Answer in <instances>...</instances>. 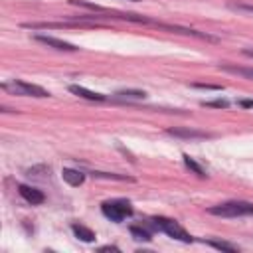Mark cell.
I'll return each mask as SVG.
<instances>
[{
    "instance_id": "6da1fadb",
    "label": "cell",
    "mask_w": 253,
    "mask_h": 253,
    "mask_svg": "<svg viewBox=\"0 0 253 253\" xmlns=\"http://www.w3.org/2000/svg\"><path fill=\"white\" fill-rule=\"evenodd\" d=\"M150 225H152L154 229L166 233L168 237L176 239V241H182V243H192V241H194V237H192L178 221H174V219H170V217H152V219H150Z\"/></svg>"
},
{
    "instance_id": "7a4b0ae2",
    "label": "cell",
    "mask_w": 253,
    "mask_h": 253,
    "mask_svg": "<svg viewBox=\"0 0 253 253\" xmlns=\"http://www.w3.org/2000/svg\"><path fill=\"white\" fill-rule=\"evenodd\" d=\"M208 213L219 215V217H243V215H253V204H251V202H243V200H233V202H225V204H219V206L210 208Z\"/></svg>"
},
{
    "instance_id": "3957f363",
    "label": "cell",
    "mask_w": 253,
    "mask_h": 253,
    "mask_svg": "<svg viewBox=\"0 0 253 253\" xmlns=\"http://www.w3.org/2000/svg\"><path fill=\"white\" fill-rule=\"evenodd\" d=\"M101 211L107 219L115 221V223H121L123 219L130 217L132 215V206L128 200H109V202H103L101 204Z\"/></svg>"
},
{
    "instance_id": "277c9868",
    "label": "cell",
    "mask_w": 253,
    "mask_h": 253,
    "mask_svg": "<svg viewBox=\"0 0 253 253\" xmlns=\"http://www.w3.org/2000/svg\"><path fill=\"white\" fill-rule=\"evenodd\" d=\"M2 89H4V91H10V93H14V95L38 97V99H45V97L51 95V93L45 91L43 87L34 85V83H28V81H22V79H14L12 83H2Z\"/></svg>"
},
{
    "instance_id": "5b68a950",
    "label": "cell",
    "mask_w": 253,
    "mask_h": 253,
    "mask_svg": "<svg viewBox=\"0 0 253 253\" xmlns=\"http://www.w3.org/2000/svg\"><path fill=\"white\" fill-rule=\"evenodd\" d=\"M32 40H36V42H40V43H43V45H49V47H53V49H59V51H77V49H79V47H75L73 43L63 42V40L53 38V36L34 34V36H32Z\"/></svg>"
},
{
    "instance_id": "8992f818",
    "label": "cell",
    "mask_w": 253,
    "mask_h": 253,
    "mask_svg": "<svg viewBox=\"0 0 253 253\" xmlns=\"http://www.w3.org/2000/svg\"><path fill=\"white\" fill-rule=\"evenodd\" d=\"M18 192H20V196H22L28 204H32V206H40V204H43V202H45V194H43L42 190L34 188V186L20 184V186H18Z\"/></svg>"
},
{
    "instance_id": "52a82bcc",
    "label": "cell",
    "mask_w": 253,
    "mask_h": 253,
    "mask_svg": "<svg viewBox=\"0 0 253 253\" xmlns=\"http://www.w3.org/2000/svg\"><path fill=\"white\" fill-rule=\"evenodd\" d=\"M69 93L81 97V99H87V101H107V97L103 93H97V91H91L83 85H69Z\"/></svg>"
},
{
    "instance_id": "ba28073f",
    "label": "cell",
    "mask_w": 253,
    "mask_h": 253,
    "mask_svg": "<svg viewBox=\"0 0 253 253\" xmlns=\"http://www.w3.org/2000/svg\"><path fill=\"white\" fill-rule=\"evenodd\" d=\"M166 132L170 136H176V138H210L211 136L210 132L196 130V128H168Z\"/></svg>"
},
{
    "instance_id": "9c48e42d",
    "label": "cell",
    "mask_w": 253,
    "mask_h": 253,
    "mask_svg": "<svg viewBox=\"0 0 253 253\" xmlns=\"http://www.w3.org/2000/svg\"><path fill=\"white\" fill-rule=\"evenodd\" d=\"M61 178L69 184V186H81L85 182V174L81 170H75V168H63L61 170Z\"/></svg>"
},
{
    "instance_id": "30bf717a",
    "label": "cell",
    "mask_w": 253,
    "mask_h": 253,
    "mask_svg": "<svg viewBox=\"0 0 253 253\" xmlns=\"http://www.w3.org/2000/svg\"><path fill=\"white\" fill-rule=\"evenodd\" d=\"M71 231L75 233L77 239H81V241H85V243L95 241V231L89 229V227H85V225H81V223H71Z\"/></svg>"
},
{
    "instance_id": "8fae6325",
    "label": "cell",
    "mask_w": 253,
    "mask_h": 253,
    "mask_svg": "<svg viewBox=\"0 0 253 253\" xmlns=\"http://www.w3.org/2000/svg\"><path fill=\"white\" fill-rule=\"evenodd\" d=\"M221 71L225 73H233V75H239V77H247V79H253V67H239V65H219Z\"/></svg>"
},
{
    "instance_id": "7c38bea8",
    "label": "cell",
    "mask_w": 253,
    "mask_h": 253,
    "mask_svg": "<svg viewBox=\"0 0 253 253\" xmlns=\"http://www.w3.org/2000/svg\"><path fill=\"white\" fill-rule=\"evenodd\" d=\"M182 160H184L186 168H188V170H192L196 176H200V178H208L206 170H204V168H202V166H200V164H198V162H196V160H194L190 154H182Z\"/></svg>"
},
{
    "instance_id": "4fadbf2b",
    "label": "cell",
    "mask_w": 253,
    "mask_h": 253,
    "mask_svg": "<svg viewBox=\"0 0 253 253\" xmlns=\"http://www.w3.org/2000/svg\"><path fill=\"white\" fill-rule=\"evenodd\" d=\"M115 97H119V99H126V101H130V99L140 101V99H144V97H146V93H144V91H140V89H123V91H117V93H115Z\"/></svg>"
},
{
    "instance_id": "5bb4252c",
    "label": "cell",
    "mask_w": 253,
    "mask_h": 253,
    "mask_svg": "<svg viewBox=\"0 0 253 253\" xmlns=\"http://www.w3.org/2000/svg\"><path fill=\"white\" fill-rule=\"evenodd\" d=\"M206 245L213 247V249H219V251H229V253H237L239 247L233 245V243H227V241H215V239H210V241H204Z\"/></svg>"
},
{
    "instance_id": "9a60e30c",
    "label": "cell",
    "mask_w": 253,
    "mask_h": 253,
    "mask_svg": "<svg viewBox=\"0 0 253 253\" xmlns=\"http://www.w3.org/2000/svg\"><path fill=\"white\" fill-rule=\"evenodd\" d=\"M128 231H130V235H132L136 241H150V239H152V237H150V233H148L142 225H130V229H128Z\"/></svg>"
},
{
    "instance_id": "2e32d148",
    "label": "cell",
    "mask_w": 253,
    "mask_h": 253,
    "mask_svg": "<svg viewBox=\"0 0 253 253\" xmlns=\"http://www.w3.org/2000/svg\"><path fill=\"white\" fill-rule=\"evenodd\" d=\"M202 107H213V109H227L229 101L227 99H213V101H202Z\"/></svg>"
},
{
    "instance_id": "e0dca14e",
    "label": "cell",
    "mask_w": 253,
    "mask_h": 253,
    "mask_svg": "<svg viewBox=\"0 0 253 253\" xmlns=\"http://www.w3.org/2000/svg\"><path fill=\"white\" fill-rule=\"evenodd\" d=\"M192 87L196 89H206V91H221V85H211V83H192Z\"/></svg>"
},
{
    "instance_id": "ac0fdd59",
    "label": "cell",
    "mask_w": 253,
    "mask_h": 253,
    "mask_svg": "<svg viewBox=\"0 0 253 253\" xmlns=\"http://www.w3.org/2000/svg\"><path fill=\"white\" fill-rule=\"evenodd\" d=\"M233 10H241V12H249L253 14V4H231Z\"/></svg>"
},
{
    "instance_id": "d6986e66",
    "label": "cell",
    "mask_w": 253,
    "mask_h": 253,
    "mask_svg": "<svg viewBox=\"0 0 253 253\" xmlns=\"http://www.w3.org/2000/svg\"><path fill=\"white\" fill-rule=\"evenodd\" d=\"M237 105L243 107V109H253V99H239Z\"/></svg>"
},
{
    "instance_id": "ffe728a7",
    "label": "cell",
    "mask_w": 253,
    "mask_h": 253,
    "mask_svg": "<svg viewBox=\"0 0 253 253\" xmlns=\"http://www.w3.org/2000/svg\"><path fill=\"white\" fill-rule=\"evenodd\" d=\"M99 251H119V247H115V245H103V247H99Z\"/></svg>"
},
{
    "instance_id": "44dd1931",
    "label": "cell",
    "mask_w": 253,
    "mask_h": 253,
    "mask_svg": "<svg viewBox=\"0 0 253 253\" xmlns=\"http://www.w3.org/2000/svg\"><path fill=\"white\" fill-rule=\"evenodd\" d=\"M243 53H245V55H249V57H253V49H245Z\"/></svg>"
},
{
    "instance_id": "7402d4cb",
    "label": "cell",
    "mask_w": 253,
    "mask_h": 253,
    "mask_svg": "<svg viewBox=\"0 0 253 253\" xmlns=\"http://www.w3.org/2000/svg\"><path fill=\"white\" fill-rule=\"evenodd\" d=\"M130 2H138V0H130Z\"/></svg>"
}]
</instances>
